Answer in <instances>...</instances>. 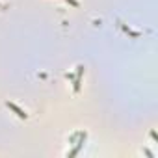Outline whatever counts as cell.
<instances>
[{"label":"cell","instance_id":"2","mask_svg":"<svg viewBox=\"0 0 158 158\" xmlns=\"http://www.w3.org/2000/svg\"><path fill=\"white\" fill-rule=\"evenodd\" d=\"M67 4H71L73 8H78V0H65Z\"/></svg>","mask_w":158,"mask_h":158},{"label":"cell","instance_id":"1","mask_svg":"<svg viewBox=\"0 0 158 158\" xmlns=\"http://www.w3.org/2000/svg\"><path fill=\"white\" fill-rule=\"evenodd\" d=\"M6 106H8L10 110H13V112H15V114H17V115L21 117V119H26V117H28V114H26L24 110H21V108H19V106L15 104V102H10V101H8V102H6Z\"/></svg>","mask_w":158,"mask_h":158}]
</instances>
